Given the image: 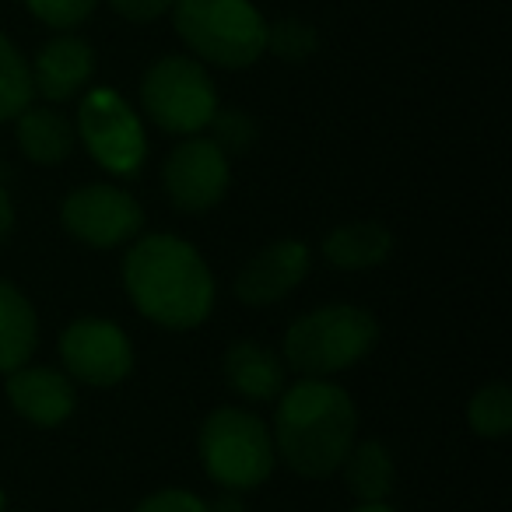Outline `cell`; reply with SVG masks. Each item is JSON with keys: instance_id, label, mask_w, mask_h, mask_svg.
<instances>
[{"instance_id": "24", "label": "cell", "mask_w": 512, "mask_h": 512, "mask_svg": "<svg viewBox=\"0 0 512 512\" xmlns=\"http://www.w3.org/2000/svg\"><path fill=\"white\" fill-rule=\"evenodd\" d=\"M134 512H214L207 498L190 488H158L134 505Z\"/></svg>"}, {"instance_id": "21", "label": "cell", "mask_w": 512, "mask_h": 512, "mask_svg": "<svg viewBox=\"0 0 512 512\" xmlns=\"http://www.w3.org/2000/svg\"><path fill=\"white\" fill-rule=\"evenodd\" d=\"M320 50V32L302 18H278L267 22V53L285 64H306Z\"/></svg>"}, {"instance_id": "7", "label": "cell", "mask_w": 512, "mask_h": 512, "mask_svg": "<svg viewBox=\"0 0 512 512\" xmlns=\"http://www.w3.org/2000/svg\"><path fill=\"white\" fill-rule=\"evenodd\" d=\"M78 144L88 158L113 179H134L148 162V123L141 109L130 106L120 92L99 85L88 88L78 102Z\"/></svg>"}, {"instance_id": "26", "label": "cell", "mask_w": 512, "mask_h": 512, "mask_svg": "<svg viewBox=\"0 0 512 512\" xmlns=\"http://www.w3.org/2000/svg\"><path fill=\"white\" fill-rule=\"evenodd\" d=\"M15 197L8 193V186L0 183V246L11 239V232H15Z\"/></svg>"}, {"instance_id": "14", "label": "cell", "mask_w": 512, "mask_h": 512, "mask_svg": "<svg viewBox=\"0 0 512 512\" xmlns=\"http://www.w3.org/2000/svg\"><path fill=\"white\" fill-rule=\"evenodd\" d=\"M221 376L228 390L246 404H274L288 386V365L281 351L242 337L221 355Z\"/></svg>"}, {"instance_id": "25", "label": "cell", "mask_w": 512, "mask_h": 512, "mask_svg": "<svg viewBox=\"0 0 512 512\" xmlns=\"http://www.w3.org/2000/svg\"><path fill=\"white\" fill-rule=\"evenodd\" d=\"M102 4H109V11L120 15L123 22L148 25V22H158V18L169 15L176 0H102Z\"/></svg>"}, {"instance_id": "15", "label": "cell", "mask_w": 512, "mask_h": 512, "mask_svg": "<svg viewBox=\"0 0 512 512\" xmlns=\"http://www.w3.org/2000/svg\"><path fill=\"white\" fill-rule=\"evenodd\" d=\"M11 123H15L18 151L32 165H43V169L64 165L74 155V148H78L74 120L60 106H50V102H32Z\"/></svg>"}, {"instance_id": "12", "label": "cell", "mask_w": 512, "mask_h": 512, "mask_svg": "<svg viewBox=\"0 0 512 512\" xmlns=\"http://www.w3.org/2000/svg\"><path fill=\"white\" fill-rule=\"evenodd\" d=\"M95 67H99V60H95L88 39L74 36V32H57L39 46L36 57H29L32 92L50 106H64L92 88Z\"/></svg>"}, {"instance_id": "4", "label": "cell", "mask_w": 512, "mask_h": 512, "mask_svg": "<svg viewBox=\"0 0 512 512\" xmlns=\"http://www.w3.org/2000/svg\"><path fill=\"white\" fill-rule=\"evenodd\" d=\"M197 460L221 491L260 488L278 470L271 421L242 404L214 407L197 428Z\"/></svg>"}, {"instance_id": "1", "label": "cell", "mask_w": 512, "mask_h": 512, "mask_svg": "<svg viewBox=\"0 0 512 512\" xmlns=\"http://www.w3.org/2000/svg\"><path fill=\"white\" fill-rule=\"evenodd\" d=\"M120 281L130 306L172 334L204 327L218 302V281L207 256L172 232L137 235L123 253Z\"/></svg>"}, {"instance_id": "19", "label": "cell", "mask_w": 512, "mask_h": 512, "mask_svg": "<svg viewBox=\"0 0 512 512\" xmlns=\"http://www.w3.org/2000/svg\"><path fill=\"white\" fill-rule=\"evenodd\" d=\"M32 102L36 92H32L29 57L8 32H0V123H11Z\"/></svg>"}, {"instance_id": "18", "label": "cell", "mask_w": 512, "mask_h": 512, "mask_svg": "<svg viewBox=\"0 0 512 512\" xmlns=\"http://www.w3.org/2000/svg\"><path fill=\"white\" fill-rule=\"evenodd\" d=\"M337 474L355 502H390L397 488V460L383 439H355Z\"/></svg>"}, {"instance_id": "28", "label": "cell", "mask_w": 512, "mask_h": 512, "mask_svg": "<svg viewBox=\"0 0 512 512\" xmlns=\"http://www.w3.org/2000/svg\"><path fill=\"white\" fill-rule=\"evenodd\" d=\"M348 512H397L390 502H358L355 509H348Z\"/></svg>"}, {"instance_id": "5", "label": "cell", "mask_w": 512, "mask_h": 512, "mask_svg": "<svg viewBox=\"0 0 512 512\" xmlns=\"http://www.w3.org/2000/svg\"><path fill=\"white\" fill-rule=\"evenodd\" d=\"M172 32L204 67L246 71L267 57V18L253 0H176Z\"/></svg>"}, {"instance_id": "8", "label": "cell", "mask_w": 512, "mask_h": 512, "mask_svg": "<svg viewBox=\"0 0 512 512\" xmlns=\"http://www.w3.org/2000/svg\"><path fill=\"white\" fill-rule=\"evenodd\" d=\"M144 207L120 183H85L60 200V225L88 249L130 246L144 232Z\"/></svg>"}, {"instance_id": "6", "label": "cell", "mask_w": 512, "mask_h": 512, "mask_svg": "<svg viewBox=\"0 0 512 512\" xmlns=\"http://www.w3.org/2000/svg\"><path fill=\"white\" fill-rule=\"evenodd\" d=\"M218 106V85L211 78V67H204L190 53H165L141 74L137 109L144 123H155L169 137L204 134Z\"/></svg>"}, {"instance_id": "16", "label": "cell", "mask_w": 512, "mask_h": 512, "mask_svg": "<svg viewBox=\"0 0 512 512\" xmlns=\"http://www.w3.org/2000/svg\"><path fill=\"white\" fill-rule=\"evenodd\" d=\"M393 246H397V239L383 221H344L323 235L320 253L334 271L362 274L383 267L393 256Z\"/></svg>"}, {"instance_id": "13", "label": "cell", "mask_w": 512, "mask_h": 512, "mask_svg": "<svg viewBox=\"0 0 512 512\" xmlns=\"http://www.w3.org/2000/svg\"><path fill=\"white\" fill-rule=\"evenodd\" d=\"M4 397L11 411L36 428H60L78 411V383L57 365H32L4 376Z\"/></svg>"}, {"instance_id": "10", "label": "cell", "mask_w": 512, "mask_h": 512, "mask_svg": "<svg viewBox=\"0 0 512 512\" xmlns=\"http://www.w3.org/2000/svg\"><path fill=\"white\" fill-rule=\"evenodd\" d=\"M165 200L179 214H207L232 190V158L207 134L179 137L162 162Z\"/></svg>"}, {"instance_id": "23", "label": "cell", "mask_w": 512, "mask_h": 512, "mask_svg": "<svg viewBox=\"0 0 512 512\" xmlns=\"http://www.w3.org/2000/svg\"><path fill=\"white\" fill-rule=\"evenodd\" d=\"M25 11L53 32H74L95 15L102 0H22Z\"/></svg>"}, {"instance_id": "3", "label": "cell", "mask_w": 512, "mask_h": 512, "mask_svg": "<svg viewBox=\"0 0 512 512\" xmlns=\"http://www.w3.org/2000/svg\"><path fill=\"white\" fill-rule=\"evenodd\" d=\"M379 344V320L355 302H327L295 316L281 337V358L292 372L334 379L355 369Z\"/></svg>"}, {"instance_id": "29", "label": "cell", "mask_w": 512, "mask_h": 512, "mask_svg": "<svg viewBox=\"0 0 512 512\" xmlns=\"http://www.w3.org/2000/svg\"><path fill=\"white\" fill-rule=\"evenodd\" d=\"M0 512H8V491L0 488Z\"/></svg>"}, {"instance_id": "2", "label": "cell", "mask_w": 512, "mask_h": 512, "mask_svg": "<svg viewBox=\"0 0 512 512\" xmlns=\"http://www.w3.org/2000/svg\"><path fill=\"white\" fill-rule=\"evenodd\" d=\"M274 453L292 474L327 481L358 439L355 397L337 379L299 376L274 400Z\"/></svg>"}, {"instance_id": "17", "label": "cell", "mask_w": 512, "mask_h": 512, "mask_svg": "<svg viewBox=\"0 0 512 512\" xmlns=\"http://www.w3.org/2000/svg\"><path fill=\"white\" fill-rule=\"evenodd\" d=\"M39 348V313L32 299L15 285L0 278V376L32 362Z\"/></svg>"}, {"instance_id": "11", "label": "cell", "mask_w": 512, "mask_h": 512, "mask_svg": "<svg viewBox=\"0 0 512 512\" xmlns=\"http://www.w3.org/2000/svg\"><path fill=\"white\" fill-rule=\"evenodd\" d=\"M313 271V249L302 239H274L264 249H256L239 267L232 281V292L242 306L267 309L285 302L295 288L306 285Z\"/></svg>"}, {"instance_id": "9", "label": "cell", "mask_w": 512, "mask_h": 512, "mask_svg": "<svg viewBox=\"0 0 512 512\" xmlns=\"http://www.w3.org/2000/svg\"><path fill=\"white\" fill-rule=\"evenodd\" d=\"M60 365L78 386L113 390L127 383L137 365L130 334L109 316H78L64 327L57 341Z\"/></svg>"}, {"instance_id": "27", "label": "cell", "mask_w": 512, "mask_h": 512, "mask_svg": "<svg viewBox=\"0 0 512 512\" xmlns=\"http://www.w3.org/2000/svg\"><path fill=\"white\" fill-rule=\"evenodd\" d=\"M211 509H214V512H246V505H242V495H239V491H225L221 498H214Z\"/></svg>"}, {"instance_id": "22", "label": "cell", "mask_w": 512, "mask_h": 512, "mask_svg": "<svg viewBox=\"0 0 512 512\" xmlns=\"http://www.w3.org/2000/svg\"><path fill=\"white\" fill-rule=\"evenodd\" d=\"M204 134L211 137L228 158L246 155V151H253V144L260 141V127H256V120L246 113V109H221L218 106V113H214V120L207 123Z\"/></svg>"}, {"instance_id": "20", "label": "cell", "mask_w": 512, "mask_h": 512, "mask_svg": "<svg viewBox=\"0 0 512 512\" xmlns=\"http://www.w3.org/2000/svg\"><path fill=\"white\" fill-rule=\"evenodd\" d=\"M467 425L477 439L488 442H498L512 432V390L502 379L474 390V397L467 400Z\"/></svg>"}]
</instances>
